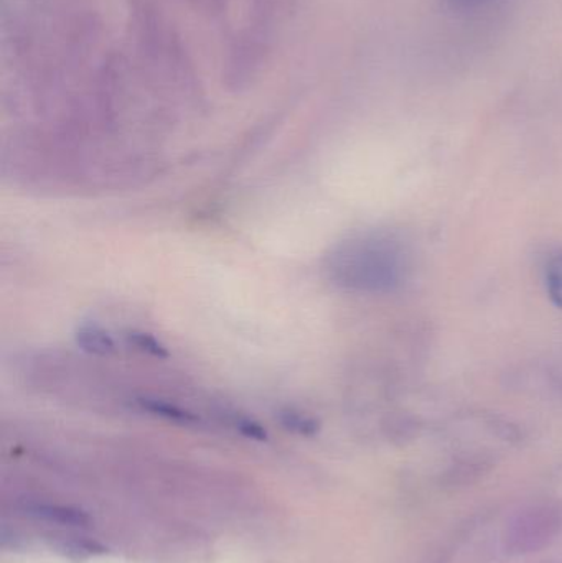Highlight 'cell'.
<instances>
[{"label": "cell", "instance_id": "cell-4", "mask_svg": "<svg viewBox=\"0 0 562 563\" xmlns=\"http://www.w3.org/2000/svg\"><path fill=\"white\" fill-rule=\"evenodd\" d=\"M137 402L142 409L154 413V416L162 417V419L170 420V422L184 423V426H194V423L200 422V419L195 413H191L190 410L181 409L180 406H175V404L167 402V400L142 397Z\"/></svg>", "mask_w": 562, "mask_h": 563}, {"label": "cell", "instance_id": "cell-3", "mask_svg": "<svg viewBox=\"0 0 562 563\" xmlns=\"http://www.w3.org/2000/svg\"><path fill=\"white\" fill-rule=\"evenodd\" d=\"M76 344L92 356L108 357L118 351L111 334L96 323H85L76 330Z\"/></svg>", "mask_w": 562, "mask_h": 563}, {"label": "cell", "instance_id": "cell-5", "mask_svg": "<svg viewBox=\"0 0 562 563\" xmlns=\"http://www.w3.org/2000/svg\"><path fill=\"white\" fill-rule=\"evenodd\" d=\"M279 422L283 423L284 429L297 433V435L312 437L319 432V422L313 417L307 413L297 412L294 409H284L277 413Z\"/></svg>", "mask_w": 562, "mask_h": 563}, {"label": "cell", "instance_id": "cell-2", "mask_svg": "<svg viewBox=\"0 0 562 563\" xmlns=\"http://www.w3.org/2000/svg\"><path fill=\"white\" fill-rule=\"evenodd\" d=\"M26 512L33 518L43 519V521L55 522V525L71 526V528H86L91 522V518L85 511L71 506L42 505L35 503L26 508Z\"/></svg>", "mask_w": 562, "mask_h": 563}, {"label": "cell", "instance_id": "cell-8", "mask_svg": "<svg viewBox=\"0 0 562 563\" xmlns=\"http://www.w3.org/2000/svg\"><path fill=\"white\" fill-rule=\"evenodd\" d=\"M128 341L132 346L137 347L139 351L148 354V356L158 357V360H167L170 356L167 347L154 334L145 333V331H129Z\"/></svg>", "mask_w": 562, "mask_h": 563}, {"label": "cell", "instance_id": "cell-9", "mask_svg": "<svg viewBox=\"0 0 562 563\" xmlns=\"http://www.w3.org/2000/svg\"><path fill=\"white\" fill-rule=\"evenodd\" d=\"M445 2L455 10H471L484 5L488 0H445Z\"/></svg>", "mask_w": 562, "mask_h": 563}, {"label": "cell", "instance_id": "cell-1", "mask_svg": "<svg viewBox=\"0 0 562 563\" xmlns=\"http://www.w3.org/2000/svg\"><path fill=\"white\" fill-rule=\"evenodd\" d=\"M327 271L343 290L385 294L396 290L408 276V253L389 234H362L333 251Z\"/></svg>", "mask_w": 562, "mask_h": 563}, {"label": "cell", "instance_id": "cell-7", "mask_svg": "<svg viewBox=\"0 0 562 563\" xmlns=\"http://www.w3.org/2000/svg\"><path fill=\"white\" fill-rule=\"evenodd\" d=\"M223 416L227 422L230 423L234 430H238L241 435L257 440V442H264V440L267 439L266 429H264L260 422H256V420L251 419V417L238 412H224Z\"/></svg>", "mask_w": 562, "mask_h": 563}, {"label": "cell", "instance_id": "cell-6", "mask_svg": "<svg viewBox=\"0 0 562 563\" xmlns=\"http://www.w3.org/2000/svg\"><path fill=\"white\" fill-rule=\"evenodd\" d=\"M548 295L557 307L562 308V253L554 254L544 267Z\"/></svg>", "mask_w": 562, "mask_h": 563}]
</instances>
